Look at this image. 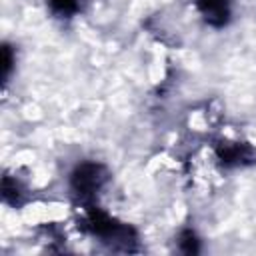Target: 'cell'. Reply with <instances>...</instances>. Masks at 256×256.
Instances as JSON below:
<instances>
[{"mask_svg": "<svg viewBox=\"0 0 256 256\" xmlns=\"http://www.w3.org/2000/svg\"><path fill=\"white\" fill-rule=\"evenodd\" d=\"M104 182H106V170L94 162H84L76 166V170L70 176V188L80 200L92 198L102 188Z\"/></svg>", "mask_w": 256, "mask_h": 256, "instance_id": "obj_1", "label": "cell"}, {"mask_svg": "<svg viewBox=\"0 0 256 256\" xmlns=\"http://www.w3.org/2000/svg\"><path fill=\"white\" fill-rule=\"evenodd\" d=\"M198 12L204 20L216 28L224 26L230 16V0H196Z\"/></svg>", "mask_w": 256, "mask_h": 256, "instance_id": "obj_2", "label": "cell"}, {"mask_svg": "<svg viewBox=\"0 0 256 256\" xmlns=\"http://www.w3.org/2000/svg\"><path fill=\"white\" fill-rule=\"evenodd\" d=\"M218 158L226 164V166H242L252 162L254 152L246 146V144H238V142H226L218 148Z\"/></svg>", "mask_w": 256, "mask_h": 256, "instance_id": "obj_3", "label": "cell"}, {"mask_svg": "<svg viewBox=\"0 0 256 256\" xmlns=\"http://www.w3.org/2000/svg\"><path fill=\"white\" fill-rule=\"evenodd\" d=\"M48 6H50V10H52L56 16L68 18V16H72V14L78 12L80 2H78V0H48Z\"/></svg>", "mask_w": 256, "mask_h": 256, "instance_id": "obj_4", "label": "cell"}, {"mask_svg": "<svg viewBox=\"0 0 256 256\" xmlns=\"http://www.w3.org/2000/svg\"><path fill=\"white\" fill-rule=\"evenodd\" d=\"M180 248H182L186 254L198 252V240H196V236H194L190 230L182 232V236H180Z\"/></svg>", "mask_w": 256, "mask_h": 256, "instance_id": "obj_5", "label": "cell"}, {"mask_svg": "<svg viewBox=\"0 0 256 256\" xmlns=\"http://www.w3.org/2000/svg\"><path fill=\"white\" fill-rule=\"evenodd\" d=\"M10 66H12V54H10V48L4 46V78H8Z\"/></svg>", "mask_w": 256, "mask_h": 256, "instance_id": "obj_6", "label": "cell"}]
</instances>
